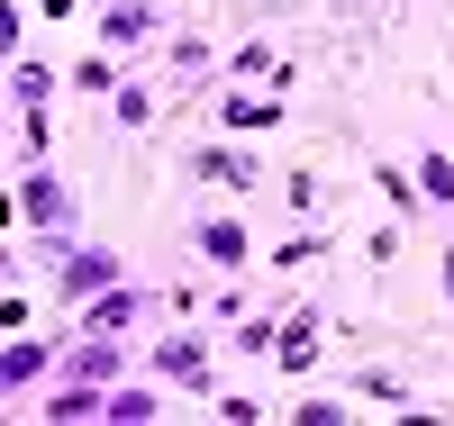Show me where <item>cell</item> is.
<instances>
[{"instance_id": "6da1fadb", "label": "cell", "mask_w": 454, "mask_h": 426, "mask_svg": "<svg viewBox=\"0 0 454 426\" xmlns=\"http://www.w3.org/2000/svg\"><path fill=\"white\" fill-rule=\"evenodd\" d=\"M155 372H164V381H182V391H209V354H200L192 336H173V345H155Z\"/></svg>"}, {"instance_id": "7a4b0ae2", "label": "cell", "mask_w": 454, "mask_h": 426, "mask_svg": "<svg viewBox=\"0 0 454 426\" xmlns=\"http://www.w3.org/2000/svg\"><path fill=\"white\" fill-rule=\"evenodd\" d=\"M27 218L46 227V236H64V227H73V200H64V182H46V173H27Z\"/></svg>"}, {"instance_id": "3957f363", "label": "cell", "mask_w": 454, "mask_h": 426, "mask_svg": "<svg viewBox=\"0 0 454 426\" xmlns=\"http://www.w3.org/2000/svg\"><path fill=\"white\" fill-rule=\"evenodd\" d=\"M46 363H55V345H10V354H0V399H10V391H27V381L46 372Z\"/></svg>"}, {"instance_id": "277c9868", "label": "cell", "mask_w": 454, "mask_h": 426, "mask_svg": "<svg viewBox=\"0 0 454 426\" xmlns=\"http://www.w3.org/2000/svg\"><path fill=\"white\" fill-rule=\"evenodd\" d=\"M82 290H109V254H73L64 263V299H82Z\"/></svg>"}, {"instance_id": "5b68a950", "label": "cell", "mask_w": 454, "mask_h": 426, "mask_svg": "<svg viewBox=\"0 0 454 426\" xmlns=\"http://www.w3.org/2000/svg\"><path fill=\"white\" fill-rule=\"evenodd\" d=\"M200 245H209L218 263H246V227H237V218H209V227H200Z\"/></svg>"}, {"instance_id": "8992f818", "label": "cell", "mask_w": 454, "mask_h": 426, "mask_svg": "<svg viewBox=\"0 0 454 426\" xmlns=\"http://www.w3.org/2000/svg\"><path fill=\"white\" fill-rule=\"evenodd\" d=\"M137 318V290H109V299H91V336H119Z\"/></svg>"}, {"instance_id": "52a82bcc", "label": "cell", "mask_w": 454, "mask_h": 426, "mask_svg": "<svg viewBox=\"0 0 454 426\" xmlns=\"http://www.w3.org/2000/svg\"><path fill=\"white\" fill-rule=\"evenodd\" d=\"M73 372H82V381H109V372H119V336H91L82 354H73Z\"/></svg>"}, {"instance_id": "ba28073f", "label": "cell", "mask_w": 454, "mask_h": 426, "mask_svg": "<svg viewBox=\"0 0 454 426\" xmlns=\"http://www.w3.org/2000/svg\"><path fill=\"white\" fill-rule=\"evenodd\" d=\"M10 91H19V109H46V91H55V73H46V64H19V73H10Z\"/></svg>"}, {"instance_id": "9c48e42d", "label": "cell", "mask_w": 454, "mask_h": 426, "mask_svg": "<svg viewBox=\"0 0 454 426\" xmlns=\"http://www.w3.org/2000/svg\"><path fill=\"white\" fill-rule=\"evenodd\" d=\"M145 27H155V19H145V10H109V27H100V36H109V46H137Z\"/></svg>"}, {"instance_id": "30bf717a", "label": "cell", "mask_w": 454, "mask_h": 426, "mask_svg": "<svg viewBox=\"0 0 454 426\" xmlns=\"http://www.w3.org/2000/svg\"><path fill=\"white\" fill-rule=\"evenodd\" d=\"M200 173H209V182H254V164H246V154H227V145L200 154Z\"/></svg>"}, {"instance_id": "8fae6325", "label": "cell", "mask_w": 454, "mask_h": 426, "mask_svg": "<svg viewBox=\"0 0 454 426\" xmlns=\"http://www.w3.org/2000/svg\"><path fill=\"white\" fill-rule=\"evenodd\" d=\"M419 182H427V200H454V164H445V154H427Z\"/></svg>"}, {"instance_id": "7c38bea8", "label": "cell", "mask_w": 454, "mask_h": 426, "mask_svg": "<svg viewBox=\"0 0 454 426\" xmlns=\"http://www.w3.org/2000/svg\"><path fill=\"white\" fill-rule=\"evenodd\" d=\"M19 46V19H10V0H0V55H10Z\"/></svg>"}, {"instance_id": "4fadbf2b", "label": "cell", "mask_w": 454, "mask_h": 426, "mask_svg": "<svg viewBox=\"0 0 454 426\" xmlns=\"http://www.w3.org/2000/svg\"><path fill=\"white\" fill-rule=\"evenodd\" d=\"M445 299H454V254H445Z\"/></svg>"}]
</instances>
